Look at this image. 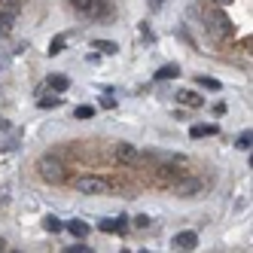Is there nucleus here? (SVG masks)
Instances as JSON below:
<instances>
[{
    "label": "nucleus",
    "mask_w": 253,
    "mask_h": 253,
    "mask_svg": "<svg viewBox=\"0 0 253 253\" xmlns=\"http://www.w3.org/2000/svg\"><path fill=\"white\" fill-rule=\"evenodd\" d=\"M37 171H40V177L46 180V183H61V180L67 177L61 159H55V156H43V159L37 162Z\"/></svg>",
    "instance_id": "f257e3e1"
},
{
    "label": "nucleus",
    "mask_w": 253,
    "mask_h": 253,
    "mask_svg": "<svg viewBox=\"0 0 253 253\" xmlns=\"http://www.w3.org/2000/svg\"><path fill=\"white\" fill-rule=\"evenodd\" d=\"M107 189H110V183L104 177H92V174L77 177V192H83V195H104Z\"/></svg>",
    "instance_id": "f03ea898"
},
{
    "label": "nucleus",
    "mask_w": 253,
    "mask_h": 253,
    "mask_svg": "<svg viewBox=\"0 0 253 253\" xmlns=\"http://www.w3.org/2000/svg\"><path fill=\"white\" fill-rule=\"evenodd\" d=\"M202 180H198V177H177L174 180V195L177 198H192V195H198V192H202Z\"/></svg>",
    "instance_id": "7ed1b4c3"
},
{
    "label": "nucleus",
    "mask_w": 253,
    "mask_h": 253,
    "mask_svg": "<svg viewBox=\"0 0 253 253\" xmlns=\"http://www.w3.org/2000/svg\"><path fill=\"white\" fill-rule=\"evenodd\" d=\"M208 31H211V37H213V40L229 37V34H232V22L226 19L223 12H211V15H208Z\"/></svg>",
    "instance_id": "20e7f679"
},
{
    "label": "nucleus",
    "mask_w": 253,
    "mask_h": 253,
    "mask_svg": "<svg viewBox=\"0 0 253 253\" xmlns=\"http://www.w3.org/2000/svg\"><path fill=\"white\" fill-rule=\"evenodd\" d=\"M15 19H19V0H9V3L0 6V34H9Z\"/></svg>",
    "instance_id": "39448f33"
},
{
    "label": "nucleus",
    "mask_w": 253,
    "mask_h": 253,
    "mask_svg": "<svg viewBox=\"0 0 253 253\" xmlns=\"http://www.w3.org/2000/svg\"><path fill=\"white\" fill-rule=\"evenodd\" d=\"M70 6L83 15H88V19H98L101 9H104V0H70Z\"/></svg>",
    "instance_id": "423d86ee"
},
{
    "label": "nucleus",
    "mask_w": 253,
    "mask_h": 253,
    "mask_svg": "<svg viewBox=\"0 0 253 253\" xmlns=\"http://www.w3.org/2000/svg\"><path fill=\"white\" fill-rule=\"evenodd\" d=\"M195 247H198V235H195V232H177V235H174V250L189 253V250H195Z\"/></svg>",
    "instance_id": "0eeeda50"
},
{
    "label": "nucleus",
    "mask_w": 253,
    "mask_h": 253,
    "mask_svg": "<svg viewBox=\"0 0 253 253\" xmlns=\"http://www.w3.org/2000/svg\"><path fill=\"white\" fill-rule=\"evenodd\" d=\"M116 159H119V162H128V165H131V162L140 159V153H137L134 143H119V147H116Z\"/></svg>",
    "instance_id": "6e6552de"
},
{
    "label": "nucleus",
    "mask_w": 253,
    "mask_h": 253,
    "mask_svg": "<svg viewBox=\"0 0 253 253\" xmlns=\"http://www.w3.org/2000/svg\"><path fill=\"white\" fill-rule=\"evenodd\" d=\"M177 101L183 104V107H202V104H205V98H202V95H195V92H189V88H183V92L177 95Z\"/></svg>",
    "instance_id": "1a4fd4ad"
},
{
    "label": "nucleus",
    "mask_w": 253,
    "mask_h": 253,
    "mask_svg": "<svg viewBox=\"0 0 253 253\" xmlns=\"http://www.w3.org/2000/svg\"><path fill=\"white\" fill-rule=\"evenodd\" d=\"M64 229L74 235V238H85V235H88V226L83 220H70V223H64Z\"/></svg>",
    "instance_id": "9d476101"
},
{
    "label": "nucleus",
    "mask_w": 253,
    "mask_h": 253,
    "mask_svg": "<svg viewBox=\"0 0 253 253\" xmlns=\"http://www.w3.org/2000/svg\"><path fill=\"white\" fill-rule=\"evenodd\" d=\"M177 77H180V67L177 64H162L156 70V80H177Z\"/></svg>",
    "instance_id": "9b49d317"
},
{
    "label": "nucleus",
    "mask_w": 253,
    "mask_h": 253,
    "mask_svg": "<svg viewBox=\"0 0 253 253\" xmlns=\"http://www.w3.org/2000/svg\"><path fill=\"white\" fill-rule=\"evenodd\" d=\"M98 229L101 232H122L125 229V216H116V220H101Z\"/></svg>",
    "instance_id": "f8f14e48"
},
{
    "label": "nucleus",
    "mask_w": 253,
    "mask_h": 253,
    "mask_svg": "<svg viewBox=\"0 0 253 253\" xmlns=\"http://www.w3.org/2000/svg\"><path fill=\"white\" fill-rule=\"evenodd\" d=\"M67 85H70V80H67L64 74L49 77V88H52V92H67Z\"/></svg>",
    "instance_id": "ddd939ff"
},
{
    "label": "nucleus",
    "mask_w": 253,
    "mask_h": 253,
    "mask_svg": "<svg viewBox=\"0 0 253 253\" xmlns=\"http://www.w3.org/2000/svg\"><path fill=\"white\" fill-rule=\"evenodd\" d=\"M92 49L104 52V55H116V52H119V46H116L113 40H95V43H92Z\"/></svg>",
    "instance_id": "4468645a"
},
{
    "label": "nucleus",
    "mask_w": 253,
    "mask_h": 253,
    "mask_svg": "<svg viewBox=\"0 0 253 253\" xmlns=\"http://www.w3.org/2000/svg\"><path fill=\"white\" fill-rule=\"evenodd\" d=\"M208 134H216V125H192L189 128V137H208Z\"/></svg>",
    "instance_id": "2eb2a0df"
},
{
    "label": "nucleus",
    "mask_w": 253,
    "mask_h": 253,
    "mask_svg": "<svg viewBox=\"0 0 253 253\" xmlns=\"http://www.w3.org/2000/svg\"><path fill=\"white\" fill-rule=\"evenodd\" d=\"M43 229L55 235V232H61V229H64V223L58 220V216H52V213H49V216H43Z\"/></svg>",
    "instance_id": "dca6fc26"
},
{
    "label": "nucleus",
    "mask_w": 253,
    "mask_h": 253,
    "mask_svg": "<svg viewBox=\"0 0 253 253\" xmlns=\"http://www.w3.org/2000/svg\"><path fill=\"white\" fill-rule=\"evenodd\" d=\"M235 147H238V150H244V153H250V147H253V134H250V128L238 137V140H235Z\"/></svg>",
    "instance_id": "f3484780"
},
{
    "label": "nucleus",
    "mask_w": 253,
    "mask_h": 253,
    "mask_svg": "<svg viewBox=\"0 0 253 253\" xmlns=\"http://www.w3.org/2000/svg\"><path fill=\"white\" fill-rule=\"evenodd\" d=\"M46 52H49V55H61V52H64V37H55V40L49 43Z\"/></svg>",
    "instance_id": "a211bd4d"
},
{
    "label": "nucleus",
    "mask_w": 253,
    "mask_h": 253,
    "mask_svg": "<svg viewBox=\"0 0 253 253\" xmlns=\"http://www.w3.org/2000/svg\"><path fill=\"white\" fill-rule=\"evenodd\" d=\"M198 85H202V88H211V92H220V83L211 80V77H198Z\"/></svg>",
    "instance_id": "6ab92c4d"
},
{
    "label": "nucleus",
    "mask_w": 253,
    "mask_h": 253,
    "mask_svg": "<svg viewBox=\"0 0 253 253\" xmlns=\"http://www.w3.org/2000/svg\"><path fill=\"white\" fill-rule=\"evenodd\" d=\"M77 116H80V119H92V116H95V107H88V104L77 107Z\"/></svg>",
    "instance_id": "aec40b11"
},
{
    "label": "nucleus",
    "mask_w": 253,
    "mask_h": 253,
    "mask_svg": "<svg viewBox=\"0 0 253 253\" xmlns=\"http://www.w3.org/2000/svg\"><path fill=\"white\" fill-rule=\"evenodd\" d=\"M61 98H40V110H49V107H58Z\"/></svg>",
    "instance_id": "412c9836"
},
{
    "label": "nucleus",
    "mask_w": 253,
    "mask_h": 253,
    "mask_svg": "<svg viewBox=\"0 0 253 253\" xmlns=\"http://www.w3.org/2000/svg\"><path fill=\"white\" fill-rule=\"evenodd\" d=\"M150 223H153V220H150L147 213H140V216H134V226H137V229H147Z\"/></svg>",
    "instance_id": "4be33fe9"
},
{
    "label": "nucleus",
    "mask_w": 253,
    "mask_h": 253,
    "mask_svg": "<svg viewBox=\"0 0 253 253\" xmlns=\"http://www.w3.org/2000/svg\"><path fill=\"white\" fill-rule=\"evenodd\" d=\"M67 253H95V250H92V247H83V244H70Z\"/></svg>",
    "instance_id": "5701e85b"
},
{
    "label": "nucleus",
    "mask_w": 253,
    "mask_h": 253,
    "mask_svg": "<svg viewBox=\"0 0 253 253\" xmlns=\"http://www.w3.org/2000/svg\"><path fill=\"white\" fill-rule=\"evenodd\" d=\"M213 116H226V104H223V101L213 104Z\"/></svg>",
    "instance_id": "b1692460"
},
{
    "label": "nucleus",
    "mask_w": 253,
    "mask_h": 253,
    "mask_svg": "<svg viewBox=\"0 0 253 253\" xmlns=\"http://www.w3.org/2000/svg\"><path fill=\"white\" fill-rule=\"evenodd\" d=\"M162 6H165V0H150V12H159Z\"/></svg>",
    "instance_id": "393cba45"
},
{
    "label": "nucleus",
    "mask_w": 253,
    "mask_h": 253,
    "mask_svg": "<svg viewBox=\"0 0 253 253\" xmlns=\"http://www.w3.org/2000/svg\"><path fill=\"white\" fill-rule=\"evenodd\" d=\"M6 250V238H3V235H0V253H3Z\"/></svg>",
    "instance_id": "a878e982"
},
{
    "label": "nucleus",
    "mask_w": 253,
    "mask_h": 253,
    "mask_svg": "<svg viewBox=\"0 0 253 253\" xmlns=\"http://www.w3.org/2000/svg\"><path fill=\"white\" fill-rule=\"evenodd\" d=\"M211 3H226V0H211Z\"/></svg>",
    "instance_id": "bb28decb"
},
{
    "label": "nucleus",
    "mask_w": 253,
    "mask_h": 253,
    "mask_svg": "<svg viewBox=\"0 0 253 253\" xmlns=\"http://www.w3.org/2000/svg\"><path fill=\"white\" fill-rule=\"evenodd\" d=\"M140 253H150V250H140Z\"/></svg>",
    "instance_id": "cd10ccee"
}]
</instances>
